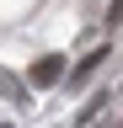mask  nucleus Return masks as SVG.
<instances>
[{
    "label": "nucleus",
    "mask_w": 123,
    "mask_h": 128,
    "mask_svg": "<svg viewBox=\"0 0 123 128\" xmlns=\"http://www.w3.org/2000/svg\"><path fill=\"white\" fill-rule=\"evenodd\" d=\"M0 128H11V123H0Z\"/></svg>",
    "instance_id": "20e7f679"
},
{
    "label": "nucleus",
    "mask_w": 123,
    "mask_h": 128,
    "mask_svg": "<svg viewBox=\"0 0 123 128\" xmlns=\"http://www.w3.org/2000/svg\"><path fill=\"white\" fill-rule=\"evenodd\" d=\"M107 22H123V0H112V11H107Z\"/></svg>",
    "instance_id": "7ed1b4c3"
},
{
    "label": "nucleus",
    "mask_w": 123,
    "mask_h": 128,
    "mask_svg": "<svg viewBox=\"0 0 123 128\" xmlns=\"http://www.w3.org/2000/svg\"><path fill=\"white\" fill-rule=\"evenodd\" d=\"M59 80H64V59H59V54H43V59L32 64V86L48 91V86H59Z\"/></svg>",
    "instance_id": "f257e3e1"
},
{
    "label": "nucleus",
    "mask_w": 123,
    "mask_h": 128,
    "mask_svg": "<svg viewBox=\"0 0 123 128\" xmlns=\"http://www.w3.org/2000/svg\"><path fill=\"white\" fill-rule=\"evenodd\" d=\"M102 59H107V54H102V48H96V54H91V59H86V64H80V70H75L70 80H86V75H91V70H96V64H102Z\"/></svg>",
    "instance_id": "f03ea898"
}]
</instances>
